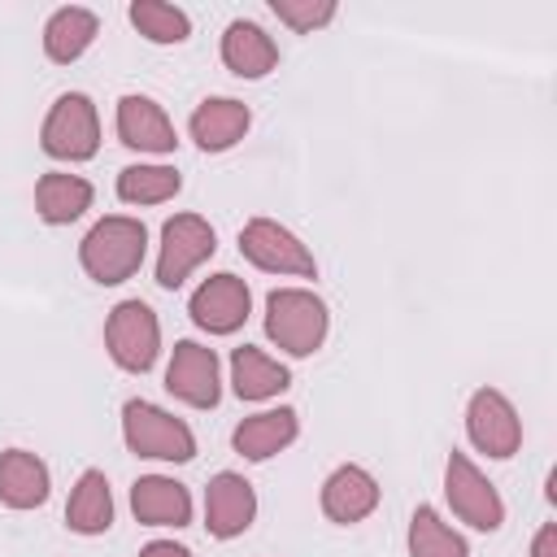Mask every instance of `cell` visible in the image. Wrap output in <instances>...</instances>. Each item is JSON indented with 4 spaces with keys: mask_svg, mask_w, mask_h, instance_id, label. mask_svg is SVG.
Wrapping results in <instances>:
<instances>
[{
    "mask_svg": "<svg viewBox=\"0 0 557 557\" xmlns=\"http://www.w3.org/2000/svg\"><path fill=\"white\" fill-rule=\"evenodd\" d=\"M65 527L74 535H104L113 527V492H109V479L104 470H83L78 483L70 487V500H65Z\"/></svg>",
    "mask_w": 557,
    "mask_h": 557,
    "instance_id": "cell-22",
    "label": "cell"
},
{
    "mask_svg": "<svg viewBox=\"0 0 557 557\" xmlns=\"http://www.w3.org/2000/svg\"><path fill=\"white\" fill-rule=\"evenodd\" d=\"M96 200V187L83 178V174H70V170H48L39 174L35 183V213L39 222L48 226H70L78 222Z\"/></svg>",
    "mask_w": 557,
    "mask_h": 557,
    "instance_id": "cell-20",
    "label": "cell"
},
{
    "mask_svg": "<svg viewBox=\"0 0 557 557\" xmlns=\"http://www.w3.org/2000/svg\"><path fill=\"white\" fill-rule=\"evenodd\" d=\"M270 13L283 26H292L296 35H313L326 22H335L339 9H335V0H270Z\"/></svg>",
    "mask_w": 557,
    "mask_h": 557,
    "instance_id": "cell-27",
    "label": "cell"
},
{
    "mask_svg": "<svg viewBox=\"0 0 557 557\" xmlns=\"http://www.w3.org/2000/svg\"><path fill=\"white\" fill-rule=\"evenodd\" d=\"M165 392L191 409H213L222 400V361L200 339H178L165 366Z\"/></svg>",
    "mask_w": 557,
    "mask_h": 557,
    "instance_id": "cell-10",
    "label": "cell"
},
{
    "mask_svg": "<svg viewBox=\"0 0 557 557\" xmlns=\"http://www.w3.org/2000/svg\"><path fill=\"white\" fill-rule=\"evenodd\" d=\"M52 496V470L30 448H4L0 453V505L4 509H39Z\"/></svg>",
    "mask_w": 557,
    "mask_h": 557,
    "instance_id": "cell-17",
    "label": "cell"
},
{
    "mask_svg": "<svg viewBox=\"0 0 557 557\" xmlns=\"http://www.w3.org/2000/svg\"><path fill=\"white\" fill-rule=\"evenodd\" d=\"M239 252L265 270V274H283V278H318V261L309 252V244H300L296 231H287L274 218H248L239 231Z\"/></svg>",
    "mask_w": 557,
    "mask_h": 557,
    "instance_id": "cell-8",
    "label": "cell"
},
{
    "mask_svg": "<svg viewBox=\"0 0 557 557\" xmlns=\"http://www.w3.org/2000/svg\"><path fill=\"white\" fill-rule=\"evenodd\" d=\"M248 126H252V109L244 100H235V96H205L187 117V131H191L200 152L235 148L248 135Z\"/></svg>",
    "mask_w": 557,
    "mask_h": 557,
    "instance_id": "cell-15",
    "label": "cell"
},
{
    "mask_svg": "<svg viewBox=\"0 0 557 557\" xmlns=\"http://www.w3.org/2000/svg\"><path fill=\"white\" fill-rule=\"evenodd\" d=\"M139 557H191V548L187 544H174V540H148L139 548Z\"/></svg>",
    "mask_w": 557,
    "mask_h": 557,
    "instance_id": "cell-29",
    "label": "cell"
},
{
    "mask_svg": "<svg viewBox=\"0 0 557 557\" xmlns=\"http://www.w3.org/2000/svg\"><path fill=\"white\" fill-rule=\"evenodd\" d=\"M466 435L483 457L509 461L522 448V418H518V409H513V400L505 392L479 387L466 400Z\"/></svg>",
    "mask_w": 557,
    "mask_h": 557,
    "instance_id": "cell-9",
    "label": "cell"
},
{
    "mask_svg": "<svg viewBox=\"0 0 557 557\" xmlns=\"http://www.w3.org/2000/svg\"><path fill=\"white\" fill-rule=\"evenodd\" d=\"M104 352L126 374H148L161 357V322L148 300H117L104 318Z\"/></svg>",
    "mask_w": 557,
    "mask_h": 557,
    "instance_id": "cell-4",
    "label": "cell"
},
{
    "mask_svg": "<svg viewBox=\"0 0 557 557\" xmlns=\"http://www.w3.org/2000/svg\"><path fill=\"white\" fill-rule=\"evenodd\" d=\"M444 500L474 531H500L505 527V500H500L496 483L457 448L444 461Z\"/></svg>",
    "mask_w": 557,
    "mask_h": 557,
    "instance_id": "cell-7",
    "label": "cell"
},
{
    "mask_svg": "<svg viewBox=\"0 0 557 557\" xmlns=\"http://www.w3.org/2000/svg\"><path fill=\"white\" fill-rule=\"evenodd\" d=\"M126 17H131V26H135L148 44H183V39L191 35L187 9L165 4V0H131Z\"/></svg>",
    "mask_w": 557,
    "mask_h": 557,
    "instance_id": "cell-26",
    "label": "cell"
},
{
    "mask_svg": "<svg viewBox=\"0 0 557 557\" xmlns=\"http://www.w3.org/2000/svg\"><path fill=\"white\" fill-rule=\"evenodd\" d=\"M379 496H383L379 479H374L366 466H352V461H348V466H335V470L326 474L318 505H322V513H326L331 522L352 527V522H366V518L379 509Z\"/></svg>",
    "mask_w": 557,
    "mask_h": 557,
    "instance_id": "cell-14",
    "label": "cell"
},
{
    "mask_svg": "<svg viewBox=\"0 0 557 557\" xmlns=\"http://www.w3.org/2000/svg\"><path fill=\"white\" fill-rule=\"evenodd\" d=\"M122 440L135 457H148V461H191L196 457L191 426L152 400L122 405Z\"/></svg>",
    "mask_w": 557,
    "mask_h": 557,
    "instance_id": "cell-5",
    "label": "cell"
},
{
    "mask_svg": "<svg viewBox=\"0 0 557 557\" xmlns=\"http://www.w3.org/2000/svg\"><path fill=\"white\" fill-rule=\"evenodd\" d=\"M131 513L139 527H187L191 522V492L170 474H139L131 483Z\"/></svg>",
    "mask_w": 557,
    "mask_h": 557,
    "instance_id": "cell-16",
    "label": "cell"
},
{
    "mask_svg": "<svg viewBox=\"0 0 557 557\" xmlns=\"http://www.w3.org/2000/svg\"><path fill=\"white\" fill-rule=\"evenodd\" d=\"M531 557H557V522H544L531 535Z\"/></svg>",
    "mask_w": 557,
    "mask_h": 557,
    "instance_id": "cell-28",
    "label": "cell"
},
{
    "mask_svg": "<svg viewBox=\"0 0 557 557\" xmlns=\"http://www.w3.org/2000/svg\"><path fill=\"white\" fill-rule=\"evenodd\" d=\"M39 148L52 161H91L100 152V113L87 91H61L39 126Z\"/></svg>",
    "mask_w": 557,
    "mask_h": 557,
    "instance_id": "cell-3",
    "label": "cell"
},
{
    "mask_svg": "<svg viewBox=\"0 0 557 557\" xmlns=\"http://www.w3.org/2000/svg\"><path fill=\"white\" fill-rule=\"evenodd\" d=\"M331 309L309 287H274L265 296V339L287 357H313L326 344Z\"/></svg>",
    "mask_w": 557,
    "mask_h": 557,
    "instance_id": "cell-2",
    "label": "cell"
},
{
    "mask_svg": "<svg viewBox=\"0 0 557 557\" xmlns=\"http://www.w3.org/2000/svg\"><path fill=\"white\" fill-rule=\"evenodd\" d=\"M409 557H470V544L440 518V509L418 505L409 513Z\"/></svg>",
    "mask_w": 557,
    "mask_h": 557,
    "instance_id": "cell-25",
    "label": "cell"
},
{
    "mask_svg": "<svg viewBox=\"0 0 557 557\" xmlns=\"http://www.w3.org/2000/svg\"><path fill=\"white\" fill-rule=\"evenodd\" d=\"M257 522V487L235 474V470H218L205 487V527L213 540H235Z\"/></svg>",
    "mask_w": 557,
    "mask_h": 557,
    "instance_id": "cell-12",
    "label": "cell"
},
{
    "mask_svg": "<svg viewBox=\"0 0 557 557\" xmlns=\"http://www.w3.org/2000/svg\"><path fill=\"white\" fill-rule=\"evenodd\" d=\"M113 131L126 148L135 152H152V157H165L178 148V131L170 122V113L152 100V96H122L117 109H113Z\"/></svg>",
    "mask_w": 557,
    "mask_h": 557,
    "instance_id": "cell-13",
    "label": "cell"
},
{
    "mask_svg": "<svg viewBox=\"0 0 557 557\" xmlns=\"http://www.w3.org/2000/svg\"><path fill=\"white\" fill-rule=\"evenodd\" d=\"M183 191V174L165 161H135L117 170V200L122 205H165Z\"/></svg>",
    "mask_w": 557,
    "mask_h": 557,
    "instance_id": "cell-24",
    "label": "cell"
},
{
    "mask_svg": "<svg viewBox=\"0 0 557 557\" xmlns=\"http://www.w3.org/2000/svg\"><path fill=\"white\" fill-rule=\"evenodd\" d=\"M96 35H100V17L83 4H65L44 22V57L57 65H70L96 44Z\"/></svg>",
    "mask_w": 557,
    "mask_h": 557,
    "instance_id": "cell-23",
    "label": "cell"
},
{
    "mask_svg": "<svg viewBox=\"0 0 557 557\" xmlns=\"http://www.w3.org/2000/svg\"><path fill=\"white\" fill-rule=\"evenodd\" d=\"M300 435V413L292 405H278V409H261L252 418H244L235 431H231V444L239 457L248 461H270L278 457L283 448H292Z\"/></svg>",
    "mask_w": 557,
    "mask_h": 557,
    "instance_id": "cell-18",
    "label": "cell"
},
{
    "mask_svg": "<svg viewBox=\"0 0 557 557\" xmlns=\"http://www.w3.org/2000/svg\"><path fill=\"white\" fill-rule=\"evenodd\" d=\"M292 387V370L283 361H274L270 352H261L257 344H239L231 352V392L239 400H274L278 392Z\"/></svg>",
    "mask_w": 557,
    "mask_h": 557,
    "instance_id": "cell-21",
    "label": "cell"
},
{
    "mask_svg": "<svg viewBox=\"0 0 557 557\" xmlns=\"http://www.w3.org/2000/svg\"><path fill=\"white\" fill-rule=\"evenodd\" d=\"M222 65L235 78H265L278 65V44L265 26H257L248 17H235L222 30Z\"/></svg>",
    "mask_w": 557,
    "mask_h": 557,
    "instance_id": "cell-19",
    "label": "cell"
},
{
    "mask_svg": "<svg viewBox=\"0 0 557 557\" xmlns=\"http://www.w3.org/2000/svg\"><path fill=\"white\" fill-rule=\"evenodd\" d=\"M144 257H148V226L131 213L100 218L78 244V265L100 287H117V283L135 278Z\"/></svg>",
    "mask_w": 557,
    "mask_h": 557,
    "instance_id": "cell-1",
    "label": "cell"
},
{
    "mask_svg": "<svg viewBox=\"0 0 557 557\" xmlns=\"http://www.w3.org/2000/svg\"><path fill=\"white\" fill-rule=\"evenodd\" d=\"M218 252V235L209 226V218L200 213H174L161 226V244H157V287L178 292L209 257Z\"/></svg>",
    "mask_w": 557,
    "mask_h": 557,
    "instance_id": "cell-6",
    "label": "cell"
},
{
    "mask_svg": "<svg viewBox=\"0 0 557 557\" xmlns=\"http://www.w3.org/2000/svg\"><path fill=\"white\" fill-rule=\"evenodd\" d=\"M187 313H191V322H196L200 331H209V335H235V331L248 322V313H252V292H248V283H244L239 274L222 270V274H209V278L191 292Z\"/></svg>",
    "mask_w": 557,
    "mask_h": 557,
    "instance_id": "cell-11",
    "label": "cell"
}]
</instances>
